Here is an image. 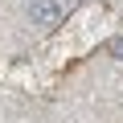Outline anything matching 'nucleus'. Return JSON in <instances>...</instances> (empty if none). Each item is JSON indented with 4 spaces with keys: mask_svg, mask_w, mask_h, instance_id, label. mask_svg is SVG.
<instances>
[{
    "mask_svg": "<svg viewBox=\"0 0 123 123\" xmlns=\"http://www.w3.org/2000/svg\"><path fill=\"white\" fill-rule=\"evenodd\" d=\"M29 21L41 29H57L62 25V4L57 0H29Z\"/></svg>",
    "mask_w": 123,
    "mask_h": 123,
    "instance_id": "f257e3e1",
    "label": "nucleus"
},
{
    "mask_svg": "<svg viewBox=\"0 0 123 123\" xmlns=\"http://www.w3.org/2000/svg\"><path fill=\"white\" fill-rule=\"evenodd\" d=\"M107 53H111V57H123V37H111V45H107Z\"/></svg>",
    "mask_w": 123,
    "mask_h": 123,
    "instance_id": "f03ea898",
    "label": "nucleus"
},
{
    "mask_svg": "<svg viewBox=\"0 0 123 123\" xmlns=\"http://www.w3.org/2000/svg\"><path fill=\"white\" fill-rule=\"evenodd\" d=\"M74 4H78V0H66V8H74Z\"/></svg>",
    "mask_w": 123,
    "mask_h": 123,
    "instance_id": "7ed1b4c3",
    "label": "nucleus"
}]
</instances>
